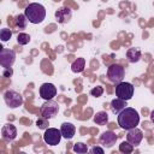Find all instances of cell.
Returning a JSON list of instances; mask_svg holds the SVG:
<instances>
[{
    "label": "cell",
    "instance_id": "cell-10",
    "mask_svg": "<svg viewBox=\"0 0 154 154\" xmlns=\"http://www.w3.org/2000/svg\"><path fill=\"white\" fill-rule=\"evenodd\" d=\"M99 141H100V144H101L102 147H105V148H111V147H113V146L116 144L117 136H116V134H114L113 131L108 130V131H105V132L101 134Z\"/></svg>",
    "mask_w": 154,
    "mask_h": 154
},
{
    "label": "cell",
    "instance_id": "cell-28",
    "mask_svg": "<svg viewBox=\"0 0 154 154\" xmlns=\"http://www.w3.org/2000/svg\"><path fill=\"white\" fill-rule=\"evenodd\" d=\"M150 120H152V123H154V111L150 112Z\"/></svg>",
    "mask_w": 154,
    "mask_h": 154
},
{
    "label": "cell",
    "instance_id": "cell-6",
    "mask_svg": "<svg viewBox=\"0 0 154 154\" xmlns=\"http://www.w3.org/2000/svg\"><path fill=\"white\" fill-rule=\"evenodd\" d=\"M4 100L10 108H17L23 103L22 95L16 90H6L4 93Z\"/></svg>",
    "mask_w": 154,
    "mask_h": 154
},
{
    "label": "cell",
    "instance_id": "cell-4",
    "mask_svg": "<svg viewBox=\"0 0 154 154\" xmlns=\"http://www.w3.org/2000/svg\"><path fill=\"white\" fill-rule=\"evenodd\" d=\"M59 112V103L57 101L52 100H46L45 103H42L41 108H40V114L47 119L54 118Z\"/></svg>",
    "mask_w": 154,
    "mask_h": 154
},
{
    "label": "cell",
    "instance_id": "cell-19",
    "mask_svg": "<svg viewBox=\"0 0 154 154\" xmlns=\"http://www.w3.org/2000/svg\"><path fill=\"white\" fill-rule=\"evenodd\" d=\"M28 18L25 14H17L14 17V24L17 25V28L19 29H25L26 25H28Z\"/></svg>",
    "mask_w": 154,
    "mask_h": 154
},
{
    "label": "cell",
    "instance_id": "cell-26",
    "mask_svg": "<svg viewBox=\"0 0 154 154\" xmlns=\"http://www.w3.org/2000/svg\"><path fill=\"white\" fill-rule=\"evenodd\" d=\"M90 152L93 153V154H95V153H99V154H103V149L101 148V147H93L91 149H90Z\"/></svg>",
    "mask_w": 154,
    "mask_h": 154
},
{
    "label": "cell",
    "instance_id": "cell-25",
    "mask_svg": "<svg viewBox=\"0 0 154 154\" xmlns=\"http://www.w3.org/2000/svg\"><path fill=\"white\" fill-rule=\"evenodd\" d=\"M103 94V88L101 85H96L90 90V95L94 97H100Z\"/></svg>",
    "mask_w": 154,
    "mask_h": 154
},
{
    "label": "cell",
    "instance_id": "cell-23",
    "mask_svg": "<svg viewBox=\"0 0 154 154\" xmlns=\"http://www.w3.org/2000/svg\"><path fill=\"white\" fill-rule=\"evenodd\" d=\"M17 42L20 45V46H25L30 42V36L29 34H25V32H19L18 36H17Z\"/></svg>",
    "mask_w": 154,
    "mask_h": 154
},
{
    "label": "cell",
    "instance_id": "cell-22",
    "mask_svg": "<svg viewBox=\"0 0 154 154\" xmlns=\"http://www.w3.org/2000/svg\"><path fill=\"white\" fill-rule=\"evenodd\" d=\"M11 37H12V30H11V29L4 28V29L0 30V40H1L2 42L8 41Z\"/></svg>",
    "mask_w": 154,
    "mask_h": 154
},
{
    "label": "cell",
    "instance_id": "cell-7",
    "mask_svg": "<svg viewBox=\"0 0 154 154\" xmlns=\"http://www.w3.org/2000/svg\"><path fill=\"white\" fill-rule=\"evenodd\" d=\"M63 135H61V131L55 129V128H48L46 129L45 134H43V141L49 144V146H57L60 143V140H61Z\"/></svg>",
    "mask_w": 154,
    "mask_h": 154
},
{
    "label": "cell",
    "instance_id": "cell-15",
    "mask_svg": "<svg viewBox=\"0 0 154 154\" xmlns=\"http://www.w3.org/2000/svg\"><path fill=\"white\" fill-rule=\"evenodd\" d=\"M126 106H128V105H126V101L123 100V99H119V97L113 99V100L111 101V111H112L114 114H117V116H118Z\"/></svg>",
    "mask_w": 154,
    "mask_h": 154
},
{
    "label": "cell",
    "instance_id": "cell-5",
    "mask_svg": "<svg viewBox=\"0 0 154 154\" xmlns=\"http://www.w3.org/2000/svg\"><path fill=\"white\" fill-rule=\"evenodd\" d=\"M125 70L119 64H112L107 69V77L112 83H119L124 79Z\"/></svg>",
    "mask_w": 154,
    "mask_h": 154
},
{
    "label": "cell",
    "instance_id": "cell-3",
    "mask_svg": "<svg viewBox=\"0 0 154 154\" xmlns=\"http://www.w3.org/2000/svg\"><path fill=\"white\" fill-rule=\"evenodd\" d=\"M134 85L129 82H119L116 84V95L119 99H123L125 101L130 100L134 96Z\"/></svg>",
    "mask_w": 154,
    "mask_h": 154
},
{
    "label": "cell",
    "instance_id": "cell-20",
    "mask_svg": "<svg viewBox=\"0 0 154 154\" xmlns=\"http://www.w3.org/2000/svg\"><path fill=\"white\" fill-rule=\"evenodd\" d=\"M72 150L76 152V153H79V154H84V153L88 152V146L83 142H77V143L73 144Z\"/></svg>",
    "mask_w": 154,
    "mask_h": 154
},
{
    "label": "cell",
    "instance_id": "cell-24",
    "mask_svg": "<svg viewBox=\"0 0 154 154\" xmlns=\"http://www.w3.org/2000/svg\"><path fill=\"white\" fill-rule=\"evenodd\" d=\"M36 125H37L38 129H41V130H46V129H48V125H49V124H48V119L41 116V117L36 120Z\"/></svg>",
    "mask_w": 154,
    "mask_h": 154
},
{
    "label": "cell",
    "instance_id": "cell-18",
    "mask_svg": "<svg viewBox=\"0 0 154 154\" xmlns=\"http://www.w3.org/2000/svg\"><path fill=\"white\" fill-rule=\"evenodd\" d=\"M94 123L97 125H106L108 123V114L105 111H100L94 116Z\"/></svg>",
    "mask_w": 154,
    "mask_h": 154
},
{
    "label": "cell",
    "instance_id": "cell-21",
    "mask_svg": "<svg viewBox=\"0 0 154 154\" xmlns=\"http://www.w3.org/2000/svg\"><path fill=\"white\" fill-rule=\"evenodd\" d=\"M119 150L122 152V153H125V154H129V153H132L134 152V146L130 143V142H122L120 144H119Z\"/></svg>",
    "mask_w": 154,
    "mask_h": 154
},
{
    "label": "cell",
    "instance_id": "cell-8",
    "mask_svg": "<svg viewBox=\"0 0 154 154\" xmlns=\"http://www.w3.org/2000/svg\"><path fill=\"white\" fill-rule=\"evenodd\" d=\"M16 60V53L8 48H1L0 51V65L4 69L12 67Z\"/></svg>",
    "mask_w": 154,
    "mask_h": 154
},
{
    "label": "cell",
    "instance_id": "cell-9",
    "mask_svg": "<svg viewBox=\"0 0 154 154\" xmlns=\"http://www.w3.org/2000/svg\"><path fill=\"white\" fill-rule=\"evenodd\" d=\"M57 95V88L53 83H43L40 87V96L43 100H52Z\"/></svg>",
    "mask_w": 154,
    "mask_h": 154
},
{
    "label": "cell",
    "instance_id": "cell-12",
    "mask_svg": "<svg viewBox=\"0 0 154 154\" xmlns=\"http://www.w3.org/2000/svg\"><path fill=\"white\" fill-rule=\"evenodd\" d=\"M71 17H72V11L67 6H63L55 11V18H57L58 23H60V24L67 23L71 19Z\"/></svg>",
    "mask_w": 154,
    "mask_h": 154
},
{
    "label": "cell",
    "instance_id": "cell-13",
    "mask_svg": "<svg viewBox=\"0 0 154 154\" xmlns=\"http://www.w3.org/2000/svg\"><path fill=\"white\" fill-rule=\"evenodd\" d=\"M1 137L4 141L10 142L17 137V129L13 124H5L1 129Z\"/></svg>",
    "mask_w": 154,
    "mask_h": 154
},
{
    "label": "cell",
    "instance_id": "cell-27",
    "mask_svg": "<svg viewBox=\"0 0 154 154\" xmlns=\"http://www.w3.org/2000/svg\"><path fill=\"white\" fill-rule=\"evenodd\" d=\"M12 73H13L12 69H11V67H8V69H5V70H4L2 76H4V77H11V76H12Z\"/></svg>",
    "mask_w": 154,
    "mask_h": 154
},
{
    "label": "cell",
    "instance_id": "cell-1",
    "mask_svg": "<svg viewBox=\"0 0 154 154\" xmlns=\"http://www.w3.org/2000/svg\"><path fill=\"white\" fill-rule=\"evenodd\" d=\"M140 123L138 112L132 107H125L118 114V125L124 130L134 129Z\"/></svg>",
    "mask_w": 154,
    "mask_h": 154
},
{
    "label": "cell",
    "instance_id": "cell-2",
    "mask_svg": "<svg viewBox=\"0 0 154 154\" xmlns=\"http://www.w3.org/2000/svg\"><path fill=\"white\" fill-rule=\"evenodd\" d=\"M24 14L26 16V18L30 23L40 24L46 18V8L43 5H41L38 2H32L25 7Z\"/></svg>",
    "mask_w": 154,
    "mask_h": 154
},
{
    "label": "cell",
    "instance_id": "cell-16",
    "mask_svg": "<svg viewBox=\"0 0 154 154\" xmlns=\"http://www.w3.org/2000/svg\"><path fill=\"white\" fill-rule=\"evenodd\" d=\"M141 49L140 48H129L126 52V58L129 63H137L141 59Z\"/></svg>",
    "mask_w": 154,
    "mask_h": 154
},
{
    "label": "cell",
    "instance_id": "cell-14",
    "mask_svg": "<svg viewBox=\"0 0 154 154\" xmlns=\"http://www.w3.org/2000/svg\"><path fill=\"white\" fill-rule=\"evenodd\" d=\"M60 131H61V135H63L64 138H66V140H71V138L75 136V134H76V128H75L73 124L65 122V123L61 124V126H60Z\"/></svg>",
    "mask_w": 154,
    "mask_h": 154
},
{
    "label": "cell",
    "instance_id": "cell-17",
    "mask_svg": "<svg viewBox=\"0 0 154 154\" xmlns=\"http://www.w3.org/2000/svg\"><path fill=\"white\" fill-rule=\"evenodd\" d=\"M85 67V59L84 58H77L72 64H71V70L75 73H79L84 70Z\"/></svg>",
    "mask_w": 154,
    "mask_h": 154
},
{
    "label": "cell",
    "instance_id": "cell-11",
    "mask_svg": "<svg viewBox=\"0 0 154 154\" xmlns=\"http://www.w3.org/2000/svg\"><path fill=\"white\" fill-rule=\"evenodd\" d=\"M142 138H143V132H142L140 129L134 128V129L128 130V134H126V141L130 142L134 147L138 146V144L141 143Z\"/></svg>",
    "mask_w": 154,
    "mask_h": 154
}]
</instances>
